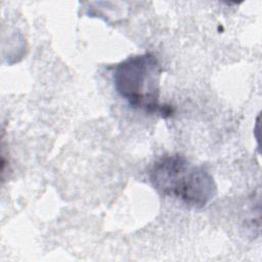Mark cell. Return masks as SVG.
I'll use <instances>...</instances> for the list:
<instances>
[{
	"label": "cell",
	"instance_id": "obj_1",
	"mask_svg": "<svg viewBox=\"0 0 262 262\" xmlns=\"http://www.w3.org/2000/svg\"><path fill=\"white\" fill-rule=\"evenodd\" d=\"M148 179L160 194L194 209L204 208L217 193L213 176L178 154L158 159L148 171Z\"/></svg>",
	"mask_w": 262,
	"mask_h": 262
},
{
	"label": "cell",
	"instance_id": "obj_2",
	"mask_svg": "<svg viewBox=\"0 0 262 262\" xmlns=\"http://www.w3.org/2000/svg\"><path fill=\"white\" fill-rule=\"evenodd\" d=\"M162 73L163 69L152 53L131 55L113 68L114 86L130 106L168 118L173 108L160 102Z\"/></svg>",
	"mask_w": 262,
	"mask_h": 262
}]
</instances>
